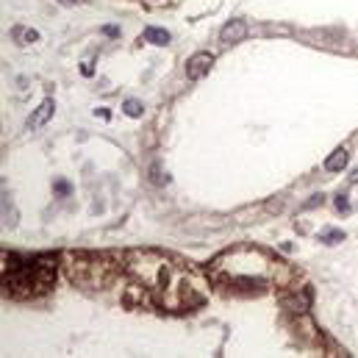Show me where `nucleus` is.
I'll return each mask as SVG.
<instances>
[{
	"label": "nucleus",
	"mask_w": 358,
	"mask_h": 358,
	"mask_svg": "<svg viewBox=\"0 0 358 358\" xmlns=\"http://www.w3.org/2000/svg\"><path fill=\"white\" fill-rule=\"evenodd\" d=\"M81 72H84V75H92V64H89V61H84V67H81Z\"/></svg>",
	"instance_id": "18"
},
{
	"label": "nucleus",
	"mask_w": 358,
	"mask_h": 358,
	"mask_svg": "<svg viewBox=\"0 0 358 358\" xmlns=\"http://www.w3.org/2000/svg\"><path fill=\"white\" fill-rule=\"evenodd\" d=\"M336 209H339V211H347V209H350V203H347V197H344V195L336 200Z\"/></svg>",
	"instance_id": "16"
},
{
	"label": "nucleus",
	"mask_w": 358,
	"mask_h": 358,
	"mask_svg": "<svg viewBox=\"0 0 358 358\" xmlns=\"http://www.w3.org/2000/svg\"><path fill=\"white\" fill-rule=\"evenodd\" d=\"M11 36H14L17 45H33V42H39V31H33V28H14V31H11Z\"/></svg>",
	"instance_id": "9"
},
{
	"label": "nucleus",
	"mask_w": 358,
	"mask_h": 358,
	"mask_svg": "<svg viewBox=\"0 0 358 358\" xmlns=\"http://www.w3.org/2000/svg\"><path fill=\"white\" fill-rule=\"evenodd\" d=\"M209 278L222 292H264L272 284H284L289 270L258 247H233L211 261Z\"/></svg>",
	"instance_id": "1"
},
{
	"label": "nucleus",
	"mask_w": 358,
	"mask_h": 358,
	"mask_svg": "<svg viewBox=\"0 0 358 358\" xmlns=\"http://www.w3.org/2000/svg\"><path fill=\"white\" fill-rule=\"evenodd\" d=\"M53 111H56V103H53V100H45L39 108H33V114L28 117V122H25V128H28V130H39V128H42L45 122L53 117Z\"/></svg>",
	"instance_id": "6"
},
{
	"label": "nucleus",
	"mask_w": 358,
	"mask_h": 358,
	"mask_svg": "<svg viewBox=\"0 0 358 358\" xmlns=\"http://www.w3.org/2000/svg\"><path fill=\"white\" fill-rule=\"evenodd\" d=\"M319 242H325V244H339L344 242V231H325L319 236Z\"/></svg>",
	"instance_id": "12"
},
{
	"label": "nucleus",
	"mask_w": 358,
	"mask_h": 358,
	"mask_svg": "<svg viewBox=\"0 0 358 358\" xmlns=\"http://www.w3.org/2000/svg\"><path fill=\"white\" fill-rule=\"evenodd\" d=\"M59 3H61V6H75L78 0H59Z\"/></svg>",
	"instance_id": "20"
},
{
	"label": "nucleus",
	"mask_w": 358,
	"mask_h": 358,
	"mask_svg": "<svg viewBox=\"0 0 358 358\" xmlns=\"http://www.w3.org/2000/svg\"><path fill=\"white\" fill-rule=\"evenodd\" d=\"M144 42H150V45H167L169 42V33L164 31V28H147V31H144Z\"/></svg>",
	"instance_id": "10"
},
{
	"label": "nucleus",
	"mask_w": 358,
	"mask_h": 358,
	"mask_svg": "<svg viewBox=\"0 0 358 358\" xmlns=\"http://www.w3.org/2000/svg\"><path fill=\"white\" fill-rule=\"evenodd\" d=\"M14 225H17V211L11 209L9 195H3V228L9 231V228H14Z\"/></svg>",
	"instance_id": "11"
},
{
	"label": "nucleus",
	"mask_w": 358,
	"mask_h": 358,
	"mask_svg": "<svg viewBox=\"0 0 358 358\" xmlns=\"http://www.w3.org/2000/svg\"><path fill=\"white\" fill-rule=\"evenodd\" d=\"M56 280L53 270V258H33L23 261L14 253L3 256V284L11 297H33V294H45Z\"/></svg>",
	"instance_id": "3"
},
{
	"label": "nucleus",
	"mask_w": 358,
	"mask_h": 358,
	"mask_svg": "<svg viewBox=\"0 0 358 358\" xmlns=\"http://www.w3.org/2000/svg\"><path fill=\"white\" fill-rule=\"evenodd\" d=\"M350 181H353V183H358V169L353 172V178H350Z\"/></svg>",
	"instance_id": "21"
},
{
	"label": "nucleus",
	"mask_w": 358,
	"mask_h": 358,
	"mask_svg": "<svg viewBox=\"0 0 358 358\" xmlns=\"http://www.w3.org/2000/svg\"><path fill=\"white\" fill-rule=\"evenodd\" d=\"M130 272L139 275L142 286L147 289V294L153 297V303H158V306H164V308H172V311L195 308L205 300L195 275H192L186 267L175 264V261H169L164 256H153V253L134 256Z\"/></svg>",
	"instance_id": "2"
},
{
	"label": "nucleus",
	"mask_w": 358,
	"mask_h": 358,
	"mask_svg": "<svg viewBox=\"0 0 358 358\" xmlns=\"http://www.w3.org/2000/svg\"><path fill=\"white\" fill-rule=\"evenodd\" d=\"M95 114H100L103 120H108V117H111V114H108V108H98V111H95Z\"/></svg>",
	"instance_id": "19"
},
{
	"label": "nucleus",
	"mask_w": 358,
	"mask_h": 358,
	"mask_svg": "<svg viewBox=\"0 0 358 358\" xmlns=\"http://www.w3.org/2000/svg\"><path fill=\"white\" fill-rule=\"evenodd\" d=\"M70 278L84 286H103L108 280V264L103 256H78L70 264Z\"/></svg>",
	"instance_id": "4"
},
{
	"label": "nucleus",
	"mask_w": 358,
	"mask_h": 358,
	"mask_svg": "<svg viewBox=\"0 0 358 358\" xmlns=\"http://www.w3.org/2000/svg\"><path fill=\"white\" fill-rule=\"evenodd\" d=\"M103 33H106V36H120V28H117V25H106Z\"/></svg>",
	"instance_id": "15"
},
{
	"label": "nucleus",
	"mask_w": 358,
	"mask_h": 358,
	"mask_svg": "<svg viewBox=\"0 0 358 358\" xmlns=\"http://www.w3.org/2000/svg\"><path fill=\"white\" fill-rule=\"evenodd\" d=\"M314 205H322V195H314L311 200L306 203V209H314Z\"/></svg>",
	"instance_id": "17"
},
{
	"label": "nucleus",
	"mask_w": 358,
	"mask_h": 358,
	"mask_svg": "<svg viewBox=\"0 0 358 358\" xmlns=\"http://www.w3.org/2000/svg\"><path fill=\"white\" fill-rule=\"evenodd\" d=\"M244 36H247V23H244V20H231V23L225 25L222 31H219V39H222L225 45H231V42H242Z\"/></svg>",
	"instance_id": "7"
},
{
	"label": "nucleus",
	"mask_w": 358,
	"mask_h": 358,
	"mask_svg": "<svg viewBox=\"0 0 358 358\" xmlns=\"http://www.w3.org/2000/svg\"><path fill=\"white\" fill-rule=\"evenodd\" d=\"M211 64H214V56H211V53H195V56L186 61V78L200 81L203 75H209Z\"/></svg>",
	"instance_id": "5"
},
{
	"label": "nucleus",
	"mask_w": 358,
	"mask_h": 358,
	"mask_svg": "<svg viewBox=\"0 0 358 358\" xmlns=\"http://www.w3.org/2000/svg\"><path fill=\"white\" fill-rule=\"evenodd\" d=\"M122 108H125L128 117H142V111H144L139 100H125V106H122Z\"/></svg>",
	"instance_id": "13"
},
{
	"label": "nucleus",
	"mask_w": 358,
	"mask_h": 358,
	"mask_svg": "<svg viewBox=\"0 0 358 358\" xmlns=\"http://www.w3.org/2000/svg\"><path fill=\"white\" fill-rule=\"evenodd\" d=\"M347 161H350V153H347L344 147H339V150H333V153L328 156L325 169H328V172H342L344 167H347Z\"/></svg>",
	"instance_id": "8"
},
{
	"label": "nucleus",
	"mask_w": 358,
	"mask_h": 358,
	"mask_svg": "<svg viewBox=\"0 0 358 358\" xmlns=\"http://www.w3.org/2000/svg\"><path fill=\"white\" fill-rule=\"evenodd\" d=\"M53 189H56L61 197H67V195H70V183H67V181H56V183H53Z\"/></svg>",
	"instance_id": "14"
}]
</instances>
